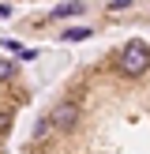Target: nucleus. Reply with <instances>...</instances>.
I'll return each mask as SVG.
<instances>
[{
  "instance_id": "nucleus-7",
  "label": "nucleus",
  "mask_w": 150,
  "mask_h": 154,
  "mask_svg": "<svg viewBox=\"0 0 150 154\" xmlns=\"http://www.w3.org/2000/svg\"><path fill=\"white\" fill-rule=\"evenodd\" d=\"M8 128H11V113H0V139L8 135Z\"/></svg>"
},
{
  "instance_id": "nucleus-5",
  "label": "nucleus",
  "mask_w": 150,
  "mask_h": 154,
  "mask_svg": "<svg viewBox=\"0 0 150 154\" xmlns=\"http://www.w3.org/2000/svg\"><path fill=\"white\" fill-rule=\"evenodd\" d=\"M82 38H90L86 26H71V30H64V42H82Z\"/></svg>"
},
{
  "instance_id": "nucleus-4",
  "label": "nucleus",
  "mask_w": 150,
  "mask_h": 154,
  "mask_svg": "<svg viewBox=\"0 0 150 154\" xmlns=\"http://www.w3.org/2000/svg\"><path fill=\"white\" fill-rule=\"evenodd\" d=\"M52 132H56V128H52V120H49V117H41V120L34 124V139H49Z\"/></svg>"
},
{
  "instance_id": "nucleus-2",
  "label": "nucleus",
  "mask_w": 150,
  "mask_h": 154,
  "mask_svg": "<svg viewBox=\"0 0 150 154\" xmlns=\"http://www.w3.org/2000/svg\"><path fill=\"white\" fill-rule=\"evenodd\" d=\"M49 120H52L56 132H71V128L79 124V105H75V102H60L56 109L49 113Z\"/></svg>"
},
{
  "instance_id": "nucleus-1",
  "label": "nucleus",
  "mask_w": 150,
  "mask_h": 154,
  "mask_svg": "<svg viewBox=\"0 0 150 154\" xmlns=\"http://www.w3.org/2000/svg\"><path fill=\"white\" fill-rule=\"evenodd\" d=\"M116 64H120V72L124 75H142L150 68V45L146 42H128L124 49H120V57H116Z\"/></svg>"
},
{
  "instance_id": "nucleus-8",
  "label": "nucleus",
  "mask_w": 150,
  "mask_h": 154,
  "mask_svg": "<svg viewBox=\"0 0 150 154\" xmlns=\"http://www.w3.org/2000/svg\"><path fill=\"white\" fill-rule=\"evenodd\" d=\"M128 4H131V0H112V4H109V8H112V11H124V8H128Z\"/></svg>"
},
{
  "instance_id": "nucleus-6",
  "label": "nucleus",
  "mask_w": 150,
  "mask_h": 154,
  "mask_svg": "<svg viewBox=\"0 0 150 154\" xmlns=\"http://www.w3.org/2000/svg\"><path fill=\"white\" fill-rule=\"evenodd\" d=\"M8 79H15V64L0 57V83H8Z\"/></svg>"
},
{
  "instance_id": "nucleus-3",
  "label": "nucleus",
  "mask_w": 150,
  "mask_h": 154,
  "mask_svg": "<svg viewBox=\"0 0 150 154\" xmlns=\"http://www.w3.org/2000/svg\"><path fill=\"white\" fill-rule=\"evenodd\" d=\"M79 11H82L79 0H71V4H56V8H52V19H68V15H79Z\"/></svg>"
}]
</instances>
